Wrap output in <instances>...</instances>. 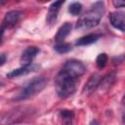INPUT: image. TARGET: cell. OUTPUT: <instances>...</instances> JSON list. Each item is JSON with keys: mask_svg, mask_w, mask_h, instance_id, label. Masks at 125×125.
I'll return each instance as SVG.
<instances>
[{"mask_svg": "<svg viewBox=\"0 0 125 125\" xmlns=\"http://www.w3.org/2000/svg\"><path fill=\"white\" fill-rule=\"evenodd\" d=\"M104 11L105 7L103 1L95 2L92 5L91 9L78 19L75 27L79 29H85L98 25L103 18V15L104 14Z\"/></svg>", "mask_w": 125, "mask_h": 125, "instance_id": "1", "label": "cell"}, {"mask_svg": "<svg viewBox=\"0 0 125 125\" xmlns=\"http://www.w3.org/2000/svg\"><path fill=\"white\" fill-rule=\"evenodd\" d=\"M76 82L77 79H74L66 75L63 71H60L55 78L56 91L60 98L65 99L74 94L76 91Z\"/></svg>", "mask_w": 125, "mask_h": 125, "instance_id": "2", "label": "cell"}, {"mask_svg": "<svg viewBox=\"0 0 125 125\" xmlns=\"http://www.w3.org/2000/svg\"><path fill=\"white\" fill-rule=\"evenodd\" d=\"M47 79L43 77H35L32 79L19 94L17 97H15L14 100L16 101H22L29 98H32L36 96L38 93H40L44 88L47 86Z\"/></svg>", "mask_w": 125, "mask_h": 125, "instance_id": "3", "label": "cell"}, {"mask_svg": "<svg viewBox=\"0 0 125 125\" xmlns=\"http://www.w3.org/2000/svg\"><path fill=\"white\" fill-rule=\"evenodd\" d=\"M62 71H63L66 75H68V76H70V77H72L74 79H77L81 75L84 74V72H85V66L79 61L69 60V61H67L63 64V66L62 68Z\"/></svg>", "mask_w": 125, "mask_h": 125, "instance_id": "4", "label": "cell"}, {"mask_svg": "<svg viewBox=\"0 0 125 125\" xmlns=\"http://www.w3.org/2000/svg\"><path fill=\"white\" fill-rule=\"evenodd\" d=\"M20 17H21V13L19 11H10L5 15V17L3 19V21H2V27H1L2 36H3V33H4L5 29L12 28L13 26L16 25Z\"/></svg>", "mask_w": 125, "mask_h": 125, "instance_id": "5", "label": "cell"}, {"mask_svg": "<svg viewBox=\"0 0 125 125\" xmlns=\"http://www.w3.org/2000/svg\"><path fill=\"white\" fill-rule=\"evenodd\" d=\"M38 53H39V49L37 47L31 46L26 48L21 56V63L22 64V66H27L32 64V61Z\"/></svg>", "mask_w": 125, "mask_h": 125, "instance_id": "6", "label": "cell"}, {"mask_svg": "<svg viewBox=\"0 0 125 125\" xmlns=\"http://www.w3.org/2000/svg\"><path fill=\"white\" fill-rule=\"evenodd\" d=\"M110 23L113 27L125 31V13L123 12H113L109 16Z\"/></svg>", "mask_w": 125, "mask_h": 125, "instance_id": "7", "label": "cell"}, {"mask_svg": "<svg viewBox=\"0 0 125 125\" xmlns=\"http://www.w3.org/2000/svg\"><path fill=\"white\" fill-rule=\"evenodd\" d=\"M62 4H63V1H56L50 5L48 15H47V22L49 24H53L56 21L57 17H58V13H59L60 8Z\"/></svg>", "mask_w": 125, "mask_h": 125, "instance_id": "8", "label": "cell"}, {"mask_svg": "<svg viewBox=\"0 0 125 125\" xmlns=\"http://www.w3.org/2000/svg\"><path fill=\"white\" fill-rule=\"evenodd\" d=\"M101 76L99 74H94L90 77V79L88 80V82L85 84V87L83 89L84 94L90 95L92 94L100 85V81H101Z\"/></svg>", "mask_w": 125, "mask_h": 125, "instance_id": "9", "label": "cell"}, {"mask_svg": "<svg viewBox=\"0 0 125 125\" xmlns=\"http://www.w3.org/2000/svg\"><path fill=\"white\" fill-rule=\"evenodd\" d=\"M35 68H36V66L33 65V64H30V65H27V66H21L20 68L14 69L11 72H9L7 74V77H9V78H15V77H18V76L25 75V74L33 71Z\"/></svg>", "mask_w": 125, "mask_h": 125, "instance_id": "10", "label": "cell"}, {"mask_svg": "<svg viewBox=\"0 0 125 125\" xmlns=\"http://www.w3.org/2000/svg\"><path fill=\"white\" fill-rule=\"evenodd\" d=\"M71 30V24L69 22H64L59 29H58V32L55 36V40L58 42V43H62V41L69 34Z\"/></svg>", "mask_w": 125, "mask_h": 125, "instance_id": "11", "label": "cell"}, {"mask_svg": "<svg viewBox=\"0 0 125 125\" xmlns=\"http://www.w3.org/2000/svg\"><path fill=\"white\" fill-rule=\"evenodd\" d=\"M101 37L100 34H96V33H92V34H88V35H85V36H82L80 37L76 42L75 44L77 46H86V45H90L96 41H98V39Z\"/></svg>", "mask_w": 125, "mask_h": 125, "instance_id": "12", "label": "cell"}, {"mask_svg": "<svg viewBox=\"0 0 125 125\" xmlns=\"http://www.w3.org/2000/svg\"><path fill=\"white\" fill-rule=\"evenodd\" d=\"M114 80H115V74L114 73L106 74L105 76H104L101 79L99 87L101 89H106V88H108V87H110L112 85V83L114 82Z\"/></svg>", "mask_w": 125, "mask_h": 125, "instance_id": "13", "label": "cell"}, {"mask_svg": "<svg viewBox=\"0 0 125 125\" xmlns=\"http://www.w3.org/2000/svg\"><path fill=\"white\" fill-rule=\"evenodd\" d=\"M60 115L64 125H72V119H73L74 114L71 110H66V109L61 110Z\"/></svg>", "mask_w": 125, "mask_h": 125, "instance_id": "14", "label": "cell"}, {"mask_svg": "<svg viewBox=\"0 0 125 125\" xmlns=\"http://www.w3.org/2000/svg\"><path fill=\"white\" fill-rule=\"evenodd\" d=\"M54 48H55V50H56L58 53H60V54H64V53H67V52H69V51L71 50V45L68 44V43H63V42H62V43H58Z\"/></svg>", "mask_w": 125, "mask_h": 125, "instance_id": "15", "label": "cell"}, {"mask_svg": "<svg viewBox=\"0 0 125 125\" xmlns=\"http://www.w3.org/2000/svg\"><path fill=\"white\" fill-rule=\"evenodd\" d=\"M82 11V5L78 2H74V3H71L69 6H68V12L73 15V16H76V15H79L80 12Z\"/></svg>", "mask_w": 125, "mask_h": 125, "instance_id": "16", "label": "cell"}, {"mask_svg": "<svg viewBox=\"0 0 125 125\" xmlns=\"http://www.w3.org/2000/svg\"><path fill=\"white\" fill-rule=\"evenodd\" d=\"M106 62H107V56H106V54L102 53V54H100V55L97 57L96 64H97V66H98L99 68H104V67L105 66Z\"/></svg>", "mask_w": 125, "mask_h": 125, "instance_id": "17", "label": "cell"}, {"mask_svg": "<svg viewBox=\"0 0 125 125\" xmlns=\"http://www.w3.org/2000/svg\"><path fill=\"white\" fill-rule=\"evenodd\" d=\"M113 5H114L116 8L124 7V6H125V1H122V0H115V1H113Z\"/></svg>", "mask_w": 125, "mask_h": 125, "instance_id": "18", "label": "cell"}, {"mask_svg": "<svg viewBox=\"0 0 125 125\" xmlns=\"http://www.w3.org/2000/svg\"><path fill=\"white\" fill-rule=\"evenodd\" d=\"M0 57H1V62H0V64H1V65H3V64L5 63L6 57H5V55H4V54H1V55H0Z\"/></svg>", "mask_w": 125, "mask_h": 125, "instance_id": "19", "label": "cell"}, {"mask_svg": "<svg viewBox=\"0 0 125 125\" xmlns=\"http://www.w3.org/2000/svg\"><path fill=\"white\" fill-rule=\"evenodd\" d=\"M90 125H100V123L97 120H92L91 123H90Z\"/></svg>", "mask_w": 125, "mask_h": 125, "instance_id": "20", "label": "cell"}, {"mask_svg": "<svg viewBox=\"0 0 125 125\" xmlns=\"http://www.w3.org/2000/svg\"><path fill=\"white\" fill-rule=\"evenodd\" d=\"M122 124L125 125V111H124L123 114H122Z\"/></svg>", "mask_w": 125, "mask_h": 125, "instance_id": "21", "label": "cell"}, {"mask_svg": "<svg viewBox=\"0 0 125 125\" xmlns=\"http://www.w3.org/2000/svg\"><path fill=\"white\" fill-rule=\"evenodd\" d=\"M122 104H125V94H124V96H123V98H122Z\"/></svg>", "mask_w": 125, "mask_h": 125, "instance_id": "22", "label": "cell"}]
</instances>
